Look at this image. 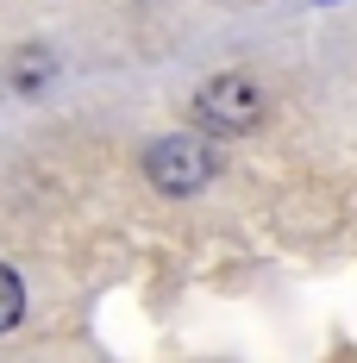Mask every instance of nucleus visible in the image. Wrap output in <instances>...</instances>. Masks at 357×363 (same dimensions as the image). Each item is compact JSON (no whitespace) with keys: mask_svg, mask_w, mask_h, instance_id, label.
I'll return each mask as SVG.
<instances>
[{"mask_svg":"<svg viewBox=\"0 0 357 363\" xmlns=\"http://www.w3.org/2000/svg\"><path fill=\"white\" fill-rule=\"evenodd\" d=\"M19 313H26V289H19V276L0 263V332L19 326Z\"/></svg>","mask_w":357,"mask_h":363,"instance_id":"obj_3","label":"nucleus"},{"mask_svg":"<svg viewBox=\"0 0 357 363\" xmlns=\"http://www.w3.org/2000/svg\"><path fill=\"white\" fill-rule=\"evenodd\" d=\"M144 176L150 188H163V194H201L207 182H214V150L201 145V138H157V145L144 150Z\"/></svg>","mask_w":357,"mask_h":363,"instance_id":"obj_2","label":"nucleus"},{"mask_svg":"<svg viewBox=\"0 0 357 363\" xmlns=\"http://www.w3.org/2000/svg\"><path fill=\"white\" fill-rule=\"evenodd\" d=\"M194 125L201 132H214V138H245L263 125V88L251 82V75H214V82H201L194 88Z\"/></svg>","mask_w":357,"mask_h":363,"instance_id":"obj_1","label":"nucleus"}]
</instances>
